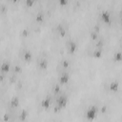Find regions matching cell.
<instances>
[{"label": "cell", "mask_w": 122, "mask_h": 122, "mask_svg": "<svg viewBox=\"0 0 122 122\" xmlns=\"http://www.w3.org/2000/svg\"><path fill=\"white\" fill-rule=\"evenodd\" d=\"M97 112H98V109L96 108V106H94V105L90 106L89 109H88L87 112H86V118H87L88 120H90V121L93 120V119L96 117Z\"/></svg>", "instance_id": "obj_1"}, {"label": "cell", "mask_w": 122, "mask_h": 122, "mask_svg": "<svg viewBox=\"0 0 122 122\" xmlns=\"http://www.w3.org/2000/svg\"><path fill=\"white\" fill-rule=\"evenodd\" d=\"M67 102H68L67 96H66V95H61V96L58 97V99H57V101H56V105H57L60 109H62V108H64V107L67 105Z\"/></svg>", "instance_id": "obj_2"}, {"label": "cell", "mask_w": 122, "mask_h": 122, "mask_svg": "<svg viewBox=\"0 0 122 122\" xmlns=\"http://www.w3.org/2000/svg\"><path fill=\"white\" fill-rule=\"evenodd\" d=\"M100 16H101V19H102L105 23H107V24H110V23H111V14H110V12H109L108 10L102 11L101 14H100Z\"/></svg>", "instance_id": "obj_3"}, {"label": "cell", "mask_w": 122, "mask_h": 122, "mask_svg": "<svg viewBox=\"0 0 122 122\" xmlns=\"http://www.w3.org/2000/svg\"><path fill=\"white\" fill-rule=\"evenodd\" d=\"M67 47H68V51H70V53H73L76 49H77V46H76V43L73 42V41H70L67 43Z\"/></svg>", "instance_id": "obj_4"}, {"label": "cell", "mask_w": 122, "mask_h": 122, "mask_svg": "<svg viewBox=\"0 0 122 122\" xmlns=\"http://www.w3.org/2000/svg\"><path fill=\"white\" fill-rule=\"evenodd\" d=\"M69 79H70V75H69L68 73L64 72V73H62V74L60 75V77H59V82H60L61 84H67V83L69 82Z\"/></svg>", "instance_id": "obj_5"}, {"label": "cell", "mask_w": 122, "mask_h": 122, "mask_svg": "<svg viewBox=\"0 0 122 122\" xmlns=\"http://www.w3.org/2000/svg\"><path fill=\"white\" fill-rule=\"evenodd\" d=\"M55 30H56L57 33L59 34V36H61V37H64V36L66 35V30H65L64 27H63V26H62L61 24H58Z\"/></svg>", "instance_id": "obj_6"}, {"label": "cell", "mask_w": 122, "mask_h": 122, "mask_svg": "<svg viewBox=\"0 0 122 122\" xmlns=\"http://www.w3.org/2000/svg\"><path fill=\"white\" fill-rule=\"evenodd\" d=\"M51 105V97H46L42 100L41 102V106L44 108V109H48Z\"/></svg>", "instance_id": "obj_7"}, {"label": "cell", "mask_w": 122, "mask_h": 122, "mask_svg": "<svg viewBox=\"0 0 122 122\" xmlns=\"http://www.w3.org/2000/svg\"><path fill=\"white\" fill-rule=\"evenodd\" d=\"M118 88H119V83L117 81L111 82V84H110V90L112 92H117L118 91Z\"/></svg>", "instance_id": "obj_8"}, {"label": "cell", "mask_w": 122, "mask_h": 122, "mask_svg": "<svg viewBox=\"0 0 122 122\" xmlns=\"http://www.w3.org/2000/svg\"><path fill=\"white\" fill-rule=\"evenodd\" d=\"M10 107H12V108L18 107V105H19V98L17 96H13L10 99Z\"/></svg>", "instance_id": "obj_9"}, {"label": "cell", "mask_w": 122, "mask_h": 122, "mask_svg": "<svg viewBox=\"0 0 122 122\" xmlns=\"http://www.w3.org/2000/svg\"><path fill=\"white\" fill-rule=\"evenodd\" d=\"M38 66H39V68L40 69H42V70H45V69H47V67H48V60L47 59H41L40 61H39V63H38Z\"/></svg>", "instance_id": "obj_10"}, {"label": "cell", "mask_w": 122, "mask_h": 122, "mask_svg": "<svg viewBox=\"0 0 122 122\" xmlns=\"http://www.w3.org/2000/svg\"><path fill=\"white\" fill-rule=\"evenodd\" d=\"M31 57H32V55H31V53H30V51H26L24 52V55H23V58H24V60H25V61H27V62H29V61H30V59H31Z\"/></svg>", "instance_id": "obj_11"}, {"label": "cell", "mask_w": 122, "mask_h": 122, "mask_svg": "<svg viewBox=\"0 0 122 122\" xmlns=\"http://www.w3.org/2000/svg\"><path fill=\"white\" fill-rule=\"evenodd\" d=\"M27 116H28V112L26 110H22L21 112H20V114H19V119L21 121H24L27 118Z\"/></svg>", "instance_id": "obj_12"}, {"label": "cell", "mask_w": 122, "mask_h": 122, "mask_svg": "<svg viewBox=\"0 0 122 122\" xmlns=\"http://www.w3.org/2000/svg\"><path fill=\"white\" fill-rule=\"evenodd\" d=\"M102 55V49H96L93 52H92V56L95 58H99Z\"/></svg>", "instance_id": "obj_13"}, {"label": "cell", "mask_w": 122, "mask_h": 122, "mask_svg": "<svg viewBox=\"0 0 122 122\" xmlns=\"http://www.w3.org/2000/svg\"><path fill=\"white\" fill-rule=\"evenodd\" d=\"M9 70H10V64L8 62H4L1 65V71H9Z\"/></svg>", "instance_id": "obj_14"}, {"label": "cell", "mask_w": 122, "mask_h": 122, "mask_svg": "<svg viewBox=\"0 0 122 122\" xmlns=\"http://www.w3.org/2000/svg\"><path fill=\"white\" fill-rule=\"evenodd\" d=\"M113 60H115V61H121L122 60V52H120V51L115 52L114 55H113Z\"/></svg>", "instance_id": "obj_15"}, {"label": "cell", "mask_w": 122, "mask_h": 122, "mask_svg": "<svg viewBox=\"0 0 122 122\" xmlns=\"http://www.w3.org/2000/svg\"><path fill=\"white\" fill-rule=\"evenodd\" d=\"M35 19H36L37 22H42L43 19H44V13H43V12H38V13L36 14Z\"/></svg>", "instance_id": "obj_16"}, {"label": "cell", "mask_w": 122, "mask_h": 122, "mask_svg": "<svg viewBox=\"0 0 122 122\" xmlns=\"http://www.w3.org/2000/svg\"><path fill=\"white\" fill-rule=\"evenodd\" d=\"M60 91H61V90H60V87H59V85H58V84H56V85H54V86L52 87V92H53L55 94H57Z\"/></svg>", "instance_id": "obj_17"}, {"label": "cell", "mask_w": 122, "mask_h": 122, "mask_svg": "<svg viewBox=\"0 0 122 122\" xmlns=\"http://www.w3.org/2000/svg\"><path fill=\"white\" fill-rule=\"evenodd\" d=\"M103 44H104V41H103L102 39H100V40H98V41H97V43H96L95 47H96L97 49H101V48L103 47Z\"/></svg>", "instance_id": "obj_18"}, {"label": "cell", "mask_w": 122, "mask_h": 122, "mask_svg": "<svg viewBox=\"0 0 122 122\" xmlns=\"http://www.w3.org/2000/svg\"><path fill=\"white\" fill-rule=\"evenodd\" d=\"M91 38H92V40H96V39L98 38L97 32H95V31H92V32H91Z\"/></svg>", "instance_id": "obj_19"}, {"label": "cell", "mask_w": 122, "mask_h": 122, "mask_svg": "<svg viewBox=\"0 0 122 122\" xmlns=\"http://www.w3.org/2000/svg\"><path fill=\"white\" fill-rule=\"evenodd\" d=\"M61 64H62L63 68H69V66H70V63H69L68 60H62L61 61Z\"/></svg>", "instance_id": "obj_20"}, {"label": "cell", "mask_w": 122, "mask_h": 122, "mask_svg": "<svg viewBox=\"0 0 122 122\" xmlns=\"http://www.w3.org/2000/svg\"><path fill=\"white\" fill-rule=\"evenodd\" d=\"M22 70H21V67L19 66V65H16V66H14V71L15 72H20Z\"/></svg>", "instance_id": "obj_21"}, {"label": "cell", "mask_w": 122, "mask_h": 122, "mask_svg": "<svg viewBox=\"0 0 122 122\" xmlns=\"http://www.w3.org/2000/svg\"><path fill=\"white\" fill-rule=\"evenodd\" d=\"M26 5L28 7H31L33 5V1L32 0H26Z\"/></svg>", "instance_id": "obj_22"}, {"label": "cell", "mask_w": 122, "mask_h": 122, "mask_svg": "<svg viewBox=\"0 0 122 122\" xmlns=\"http://www.w3.org/2000/svg\"><path fill=\"white\" fill-rule=\"evenodd\" d=\"M10 114H9V113H6V114H4V116H3V119H4V121H8V120H10Z\"/></svg>", "instance_id": "obj_23"}, {"label": "cell", "mask_w": 122, "mask_h": 122, "mask_svg": "<svg viewBox=\"0 0 122 122\" xmlns=\"http://www.w3.org/2000/svg\"><path fill=\"white\" fill-rule=\"evenodd\" d=\"M67 3H68L67 0H60V1H59V4H60V5H66Z\"/></svg>", "instance_id": "obj_24"}, {"label": "cell", "mask_w": 122, "mask_h": 122, "mask_svg": "<svg viewBox=\"0 0 122 122\" xmlns=\"http://www.w3.org/2000/svg\"><path fill=\"white\" fill-rule=\"evenodd\" d=\"M28 30H23V31H22V35L23 36H27L28 35Z\"/></svg>", "instance_id": "obj_25"}, {"label": "cell", "mask_w": 122, "mask_h": 122, "mask_svg": "<svg viewBox=\"0 0 122 122\" xmlns=\"http://www.w3.org/2000/svg\"><path fill=\"white\" fill-rule=\"evenodd\" d=\"M59 110H61V109H60V108H59V107H58L57 105H56V106H55V107L53 108V112H58Z\"/></svg>", "instance_id": "obj_26"}, {"label": "cell", "mask_w": 122, "mask_h": 122, "mask_svg": "<svg viewBox=\"0 0 122 122\" xmlns=\"http://www.w3.org/2000/svg\"><path fill=\"white\" fill-rule=\"evenodd\" d=\"M101 112H107V107L106 106H102L101 107Z\"/></svg>", "instance_id": "obj_27"}, {"label": "cell", "mask_w": 122, "mask_h": 122, "mask_svg": "<svg viewBox=\"0 0 122 122\" xmlns=\"http://www.w3.org/2000/svg\"><path fill=\"white\" fill-rule=\"evenodd\" d=\"M93 29H94V31H95V32H97V31L99 30V26H98V25H95Z\"/></svg>", "instance_id": "obj_28"}, {"label": "cell", "mask_w": 122, "mask_h": 122, "mask_svg": "<svg viewBox=\"0 0 122 122\" xmlns=\"http://www.w3.org/2000/svg\"><path fill=\"white\" fill-rule=\"evenodd\" d=\"M121 20H122V12H121Z\"/></svg>", "instance_id": "obj_29"}, {"label": "cell", "mask_w": 122, "mask_h": 122, "mask_svg": "<svg viewBox=\"0 0 122 122\" xmlns=\"http://www.w3.org/2000/svg\"><path fill=\"white\" fill-rule=\"evenodd\" d=\"M121 22H122V20H121Z\"/></svg>", "instance_id": "obj_30"}]
</instances>
